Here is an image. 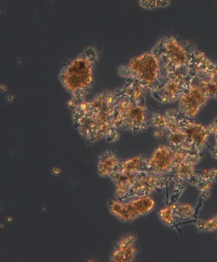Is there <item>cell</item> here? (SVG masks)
Segmentation results:
<instances>
[{
	"label": "cell",
	"instance_id": "1",
	"mask_svg": "<svg viewBox=\"0 0 217 262\" xmlns=\"http://www.w3.org/2000/svg\"><path fill=\"white\" fill-rule=\"evenodd\" d=\"M115 98L116 90H105L72 110L75 128L88 144H93L102 138L107 139L108 142L119 138L113 121Z\"/></svg>",
	"mask_w": 217,
	"mask_h": 262
},
{
	"label": "cell",
	"instance_id": "2",
	"mask_svg": "<svg viewBox=\"0 0 217 262\" xmlns=\"http://www.w3.org/2000/svg\"><path fill=\"white\" fill-rule=\"evenodd\" d=\"M98 58L99 52L90 47L62 69L59 79L71 96L67 102V106L70 110H74L84 102L91 91Z\"/></svg>",
	"mask_w": 217,
	"mask_h": 262
},
{
	"label": "cell",
	"instance_id": "3",
	"mask_svg": "<svg viewBox=\"0 0 217 262\" xmlns=\"http://www.w3.org/2000/svg\"><path fill=\"white\" fill-rule=\"evenodd\" d=\"M118 73L126 79L137 80L151 93L158 89L166 79L162 74L159 41L148 53L136 56L128 64L120 67Z\"/></svg>",
	"mask_w": 217,
	"mask_h": 262
},
{
	"label": "cell",
	"instance_id": "4",
	"mask_svg": "<svg viewBox=\"0 0 217 262\" xmlns=\"http://www.w3.org/2000/svg\"><path fill=\"white\" fill-rule=\"evenodd\" d=\"M147 113L146 103L134 99L123 88L116 90L113 118L116 128L130 130L134 134L146 131L149 126Z\"/></svg>",
	"mask_w": 217,
	"mask_h": 262
},
{
	"label": "cell",
	"instance_id": "5",
	"mask_svg": "<svg viewBox=\"0 0 217 262\" xmlns=\"http://www.w3.org/2000/svg\"><path fill=\"white\" fill-rule=\"evenodd\" d=\"M161 49V63L162 75L178 67L191 64L197 48L190 41L181 40L174 36H166L158 41ZM166 78V77H165Z\"/></svg>",
	"mask_w": 217,
	"mask_h": 262
},
{
	"label": "cell",
	"instance_id": "6",
	"mask_svg": "<svg viewBox=\"0 0 217 262\" xmlns=\"http://www.w3.org/2000/svg\"><path fill=\"white\" fill-rule=\"evenodd\" d=\"M170 110L179 121L182 130L187 136L186 144L202 154L204 149L207 146L208 140L211 135L208 126L194 121L192 119L187 118L178 110L170 108Z\"/></svg>",
	"mask_w": 217,
	"mask_h": 262
},
{
	"label": "cell",
	"instance_id": "7",
	"mask_svg": "<svg viewBox=\"0 0 217 262\" xmlns=\"http://www.w3.org/2000/svg\"><path fill=\"white\" fill-rule=\"evenodd\" d=\"M172 180H174V178L168 172L165 173L148 172L138 173L135 183L126 199L133 196L150 195L157 189L166 187Z\"/></svg>",
	"mask_w": 217,
	"mask_h": 262
},
{
	"label": "cell",
	"instance_id": "8",
	"mask_svg": "<svg viewBox=\"0 0 217 262\" xmlns=\"http://www.w3.org/2000/svg\"><path fill=\"white\" fill-rule=\"evenodd\" d=\"M208 100L202 91L190 84L178 100V111L187 118H195Z\"/></svg>",
	"mask_w": 217,
	"mask_h": 262
},
{
	"label": "cell",
	"instance_id": "9",
	"mask_svg": "<svg viewBox=\"0 0 217 262\" xmlns=\"http://www.w3.org/2000/svg\"><path fill=\"white\" fill-rule=\"evenodd\" d=\"M176 152L172 146L160 145L147 160V172L165 173L176 166Z\"/></svg>",
	"mask_w": 217,
	"mask_h": 262
},
{
	"label": "cell",
	"instance_id": "10",
	"mask_svg": "<svg viewBox=\"0 0 217 262\" xmlns=\"http://www.w3.org/2000/svg\"><path fill=\"white\" fill-rule=\"evenodd\" d=\"M136 235L133 233H127L120 237L110 254V261L113 262H131L135 258L138 252L135 246Z\"/></svg>",
	"mask_w": 217,
	"mask_h": 262
},
{
	"label": "cell",
	"instance_id": "11",
	"mask_svg": "<svg viewBox=\"0 0 217 262\" xmlns=\"http://www.w3.org/2000/svg\"><path fill=\"white\" fill-rule=\"evenodd\" d=\"M190 84L202 91L209 99H217V62H213L206 71L196 75Z\"/></svg>",
	"mask_w": 217,
	"mask_h": 262
},
{
	"label": "cell",
	"instance_id": "12",
	"mask_svg": "<svg viewBox=\"0 0 217 262\" xmlns=\"http://www.w3.org/2000/svg\"><path fill=\"white\" fill-rule=\"evenodd\" d=\"M188 87L177 80L166 78L158 89L151 93L154 99L160 103H174L178 102Z\"/></svg>",
	"mask_w": 217,
	"mask_h": 262
},
{
	"label": "cell",
	"instance_id": "13",
	"mask_svg": "<svg viewBox=\"0 0 217 262\" xmlns=\"http://www.w3.org/2000/svg\"><path fill=\"white\" fill-rule=\"evenodd\" d=\"M138 173H123L113 172L109 177L115 184L116 199L125 200L135 183Z\"/></svg>",
	"mask_w": 217,
	"mask_h": 262
},
{
	"label": "cell",
	"instance_id": "14",
	"mask_svg": "<svg viewBox=\"0 0 217 262\" xmlns=\"http://www.w3.org/2000/svg\"><path fill=\"white\" fill-rule=\"evenodd\" d=\"M148 157L144 155L120 160L113 171L123 173H140L147 172V162Z\"/></svg>",
	"mask_w": 217,
	"mask_h": 262
},
{
	"label": "cell",
	"instance_id": "15",
	"mask_svg": "<svg viewBox=\"0 0 217 262\" xmlns=\"http://www.w3.org/2000/svg\"><path fill=\"white\" fill-rule=\"evenodd\" d=\"M119 161L113 149L108 150L100 155L98 162V170L101 177H109L117 167Z\"/></svg>",
	"mask_w": 217,
	"mask_h": 262
},
{
	"label": "cell",
	"instance_id": "16",
	"mask_svg": "<svg viewBox=\"0 0 217 262\" xmlns=\"http://www.w3.org/2000/svg\"><path fill=\"white\" fill-rule=\"evenodd\" d=\"M108 209L113 216L117 217L123 222H131L134 221L133 216L129 210L126 201L116 199L108 202Z\"/></svg>",
	"mask_w": 217,
	"mask_h": 262
},
{
	"label": "cell",
	"instance_id": "17",
	"mask_svg": "<svg viewBox=\"0 0 217 262\" xmlns=\"http://www.w3.org/2000/svg\"><path fill=\"white\" fill-rule=\"evenodd\" d=\"M171 118L166 113L156 112L153 113L151 119L149 120V126L155 127L157 129L167 132L168 129Z\"/></svg>",
	"mask_w": 217,
	"mask_h": 262
},
{
	"label": "cell",
	"instance_id": "18",
	"mask_svg": "<svg viewBox=\"0 0 217 262\" xmlns=\"http://www.w3.org/2000/svg\"><path fill=\"white\" fill-rule=\"evenodd\" d=\"M174 214L175 216L180 219H187V217L195 216V210L190 204H174Z\"/></svg>",
	"mask_w": 217,
	"mask_h": 262
},
{
	"label": "cell",
	"instance_id": "19",
	"mask_svg": "<svg viewBox=\"0 0 217 262\" xmlns=\"http://www.w3.org/2000/svg\"><path fill=\"white\" fill-rule=\"evenodd\" d=\"M159 216L164 224L169 226L175 225V214L174 204L168 205L164 208L160 210Z\"/></svg>",
	"mask_w": 217,
	"mask_h": 262
},
{
	"label": "cell",
	"instance_id": "20",
	"mask_svg": "<svg viewBox=\"0 0 217 262\" xmlns=\"http://www.w3.org/2000/svg\"><path fill=\"white\" fill-rule=\"evenodd\" d=\"M166 133L167 141L170 146H177L187 142V136L182 130Z\"/></svg>",
	"mask_w": 217,
	"mask_h": 262
},
{
	"label": "cell",
	"instance_id": "21",
	"mask_svg": "<svg viewBox=\"0 0 217 262\" xmlns=\"http://www.w3.org/2000/svg\"><path fill=\"white\" fill-rule=\"evenodd\" d=\"M197 225V230L200 231H215L217 230V215L212 219L208 220H197L196 222Z\"/></svg>",
	"mask_w": 217,
	"mask_h": 262
},
{
	"label": "cell",
	"instance_id": "22",
	"mask_svg": "<svg viewBox=\"0 0 217 262\" xmlns=\"http://www.w3.org/2000/svg\"><path fill=\"white\" fill-rule=\"evenodd\" d=\"M157 0H139V5L147 9H154L156 6Z\"/></svg>",
	"mask_w": 217,
	"mask_h": 262
},
{
	"label": "cell",
	"instance_id": "23",
	"mask_svg": "<svg viewBox=\"0 0 217 262\" xmlns=\"http://www.w3.org/2000/svg\"><path fill=\"white\" fill-rule=\"evenodd\" d=\"M209 129V132L211 134H215L216 136V139L217 142V117L215 119V120L213 121L212 123H211L210 125L207 126Z\"/></svg>",
	"mask_w": 217,
	"mask_h": 262
},
{
	"label": "cell",
	"instance_id": "24",
	"mask_svg": "<svg viewBox=\"0 0 217 262\" xmlns=\"http://www.w3.org/2000/svg\"><path fill=\"white\" fill-rule=\"evenodd\" d=\"M154 136L156 138H162L164 136V131L162 129H157V130L154 132Z\"/></svg>",
	"mask_w": 217,
	"mask_h": 262
},
{
	"label": "cell",
	"instance_id": "25",
	"mask_svg": "<svg viewBox=\"0 0 217 262\" xmlns=\"http://www.w3.org/2000/svg\"><path fill=\"white\" fill-rule=\"evenodd\" d=\"M52 171H53V173L56 175H58L61 173V169L58 167H53V169H52Z\"/></svg>",
	"mask_w": 217,
	"mask_h": 262
},
{
	"label": "cell",
	"instance_id": "26",
	"mask_svg": "<svg viewBox=\"0 0 217 262\" xmlns=\"http://www.w3.org/2000/svg\"><path fill=\"white\" fill-rule=\"evenodd\" d=\"M214 155H215V157L217 158V145L214 147Z\"/></svg>",
	"mask_w": 217,
	"mask_h": 262
}]
</instances>
